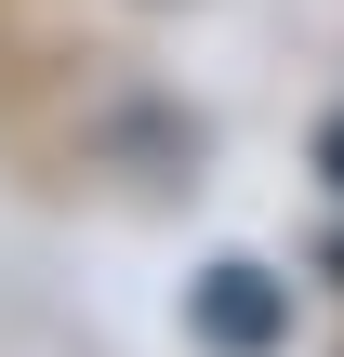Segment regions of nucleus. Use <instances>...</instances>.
<instances>
[{"mask_svg": "<svg viewBox=\"0 0 344 357\" xmlns=\"http://www.w3.org/2000/svg\"><path fill=\"white\" fill-rule=\"evenodd\" d=\"M199 331H212V344H265V331H278V291H265V278H252V265H212V291H199Z\"/></svg>", "mask_w": 344, "mask_h": 357, "instance_id": "obj_1", "label": "nucleus"}, {"mask_svg": "<svg viewBox=\"0 0 344 357\" xmlns=\"http://www.w3.org/2000/svg\"><path fill=\"white\" fill-rule=\"evenodd\" d=\"M318 172H331V185H344V119H331V132H318Z\"/></svg>", "mask_w": 344, "mask_h": 357, "instance_id": "obj_2", "label": "nucleus"}]
</instances>
